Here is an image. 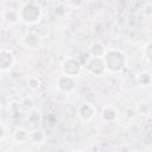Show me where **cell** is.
<instances>
[{"label":"cell","mask_w":152,"mask_h":152,"mask_svg":"<svg viewBox=\"0 0 152 152\" xmlns=\"http://www.w3.org/2000/svg\"><path fill=\"white\" fill-rule=\"evenodd\" d=\"M4 19L8 23V24H17L20 18H19V11L17 10H5L4 13Z\"/></svg>","instance_id":"cell-10"},{"label":"cell","mask_w":152,"mask_h":152,"mask_svg":"<svg viewBox=\"0 0 152 152\" xmlns=\"http://www.w3.org/2000/svg\"><path fill=\"white\" fill-rule=\"evenodd\" d=\"M151 8H152L151 4H146V5L142 7V15H144L146 19H150V18H151V13H152Z\"/></svg>","instance_id":"cell-17"},{"label":"cell","mask_w":152,"mask_h":152,"mask_svg":"<svg viewBox=\"0 0 152 152\" xmlns=\"http://www.w3.org/2000/svg\"><path fill=\"white\" fill-rule=\"evenodd\" d=\"M142 53H144V57H145L146 62L150 63V61H151V55H152V45H151V43H147V44H146V46H145L144 50H142Z\"/></svg>","instance_id":"cell-16"},{"label":"cell","mask_w":152,"mask_h":152,"mask_svg":"<svg viewBox=\"0 0 152 152\" xmlns=\"http://www.w3.org/2000/svg\"><path fill=\"white\" fill-rule=\"evenodd\" d=\"M13 140L18 144H24L28 141V132L24 128H19L13 133Z\"/></svg>","instance_id":"cell-12"},{"label":"cell","mask_w":152,"mask_h":152,"mask_svg":"<svg viewBox=\"0 0 152 152\" xmlns=\"http://www.w3.org/2000/svg\"><path fill=\"white\" fill-rule=\"evenodd\" d=\"M14 65V56L10 50H0V70L8 71Z\"/></svg>","instance_id":"cell-7"},{"label":"cell","mask_w":152,"mask_h":152,"mask_svg":"<svg viewBox=\"0 0 152 152\" xmlns=\"http://www.w3.org/2000/svg\"><path fill=\"white\" fill-rule=\"evenodd\" d=\"M42 15H43V12H42L40 6L33 1H28V2L24 4L21 6V8L19 10L20 20L27 25L38 24L42 19Z\"/></svg>","instance_id":"cell-2"},{"label":"cell","mask_w":152,"mask_h":152,"mask_svg":"<svg viewBox=\"0 0 152 152\" xmlns=\"http://www.w3.org/2000/svg\"><path fill=\"white\" fill-rule=\"evenodd\" d=\"M104 51H106V49H104L103 44L100 43V42H94L89 46V55H90V57H103Z\"/></svg>","instance_id":"cell-8"},{"label":"cell","mask_w":152,"mask_h":152,"mask_svg":"<svg viewBox=\"0 0 152 152\" xmlns=\"http://www.w3.org/2000/svg\"><path fill=\"white\" fill-rule=\"evenodd\" d=\"M44 138H45L44 137V133L42 131H38V129L28 133V140L31 142H33V144H40L44 140Z\"/></svg>","instance_id":"cell-13"},{"label":"cell","mask_w":152,"mask_h":152,"mask_svg":"<svg viewBox=\"0 0 152 152\" xmlns=\"http://www.w3.org/2000/svg\"><path fill=\"white\" fill-rule=\"evenodd\" d=\"M102 58L106 65V70L112 74H119L127 66V56L120 49L106 50Z\"/></svg>","instance_id":"cell-1"},{"label":"cell","mask_w":152,"mask_h":152,"mask_svg":"<svg viewBox=\"0 0 152 152\" xmlns=\"http://www.w3.org/2000/svg\"><path fill=\"white\" fill-rule=\"evenodd\" d=\"M27 87H28L30 89H32V90H37V89L40 87V81H39V78L36 77V76L28 77V80H27Z\"/></svg>","instance_id":"cell-15"},{"label":"cell","mask_w":152,"mask_h":152,"mask_svg":"<svg viewBox=\"0 0 152 152\" xmlns=\"http://www.w3.org/2000/svg\"><path fill=\"white\" fill-rule=\"evenodd\" d=\"M95 112H96V109L90 102H83L77 108V116L82 121H88L94 118Z\"/></svg>","instance_id":"cell-6"},{"label":"cell","mask_w":152,"mask_h":152,"mask_svg":"<svg viewBox=\"0 0 152 152\" xmlns=\"http://www.w3.org/2000/svg\"><path fill=\"white\" fill-rule=\"evenodd\" d=\"M101 118L106 122H113L118 118V112L113 107H106V108H103V110L101 113Z\"/></svg>","instance_id":"cell-9"},{"label":"cell","mask_w":152,"mask_h":152,"mask_svg":"<svg viewBox=\"0 0 152 152\" xmlns=\"http://www.w3.org/2000/svg\"><path fill=\"white\" fill-rule=\"evenodd\" d=\"M137 82L141 87H148L151 84V82H152L151 74L148 71H141V72H139L138 76H137Z\"/></svg>","instance_id":"cell-11"},{"label":"cell","mask_w":152,"mask_h":152,"mask_svg":"<svg viewBox=\"0 0 152 152\" xmlns=\"http://www.w3.org/2000/svg\"><path fill=\"white\" fill-rule=\"evenodd\" d=\"M1 72H2V71H1V70H0V75H1Z\"/></svg>","instance_id":"cell-20"},{"label":"cell","mask_w":152,"mask_h":152,"mask_svg":"<svg viewBox=\"0 0 152 152\" xmlns=\"http://www.w3.org/2000/svg\"><path fill=\"white\" fill-rule=\"evenodd\" d=\"M69 2H70V5H71L72 7L77 8V7H80V6H82V5H83L84 0H70Z\"/></svg>","instance_id":"cell-18"},{"label":"cell","mask_w":152,"mask_h":152,"mask_svg":"<svg viewBox=\"0 0 152 152\" xmlns=\"http://www.w3.org/2000/svg\"><path fill=\"white\" fill-rule=\"evenodd\" d=\"M82 68L83 66H82L81 62L75 57H66L63 61L62 66H61L63 75H68V76H71V77H75V78L77 76H80V74L82 71Z\"/></svg>","instance_id":"cell-3"},{"label":"cell","mask_w":152,"mask_h":152,"mask_svg":"<svg viewBox=\"0 0 152 152\" xmlns=\"http://www.w3.org/2000/svg\"><path fill=\"white\" fill-rule=\"evenodd\" d=\"M6 128H5V126L2 125V124H0V140H2L5 137H6Z\"/></svg>","instance_id":"cell-19"},{"label":"cell","mask_w":152,"mask_h":152,"mask_svg":"<svg viewBox=\"0 0 152 152\" xmlns=\"http://www.w3.org/2000/svg\"><path fill=\"white\" fill-rule=\"evenodd\" d=\"M86 69L94 76H102L107 70L102 57H89L86 63Z\"/></svg>","instance_id":"cell-4"},{"label":"cell","mask_w":152,"mask_h":152,"mask_svg":"<svg viewBox=\"0 0 152 152\" xmlns=\"http://www.w3.org/2000/svg\"><path fill=\"white\" fill-rule=\"evenodd\" d=\"M38 40H39V36L34 32H31L25 37V44L28 46H34L38 43Z\"/></svg>","instance_id":"cell-14"},{"label":"cell","mask_w":152,"mask_h":152,"mask_svg":"<svg viewBox=\"0 0 152 152\" xmlns=\"http://www.w3.org/2000/svg\"><path fill=\"white\" fill-rule=\"evenodd\" d=\"M56 88L64 94H70L76 88V78L68 75L58 76V78L56 80Z\"/></svg>","instance_id":"cell-5"}]
</instances>
